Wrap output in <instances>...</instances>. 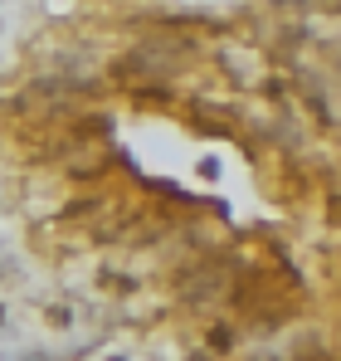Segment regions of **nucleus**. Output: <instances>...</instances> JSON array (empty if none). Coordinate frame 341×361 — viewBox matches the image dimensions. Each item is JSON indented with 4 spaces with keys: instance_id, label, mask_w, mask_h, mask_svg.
Segmentation results:
<instances>
[{
    "instance_id": "obj_2",
    "label": "nucleus",
    "mask_w": 341,
    "mask_h": 361,
    "mask_svg": "<svg viewBox=\"0 0 341 361\" xmlns=\"http://www.w3.org/2000/svg\"><path fill=\"white\" fill-rule=\"evenodd\" d=\"M0 327H5V302H0Z\"/></svg>"
},
{
    "instance_id": "obj_1",
    "label": "nucleus",
    "mask_w": 341,
    "mask_h": 361,
    "mask_svg": "<svg viewBox=\"0 0 341 361\" xmlns=\"http://www.w3.org/2000/svg\"><path fill=\"white\" fill-rule=\"evenodd\" d=\"M234 347V332L229 327H215V352H229Z\"/></svg>"
}]
</instances>
